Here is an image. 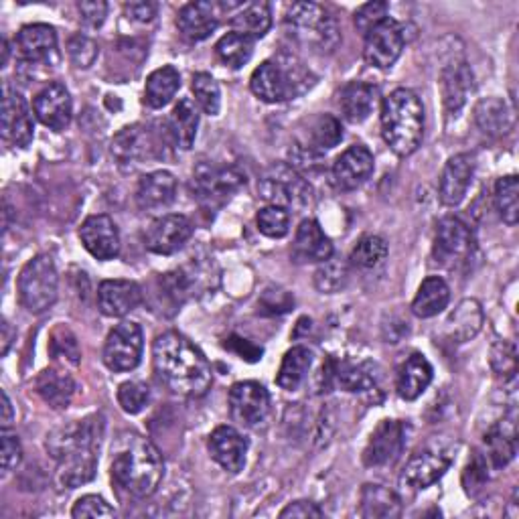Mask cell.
<instances>
[{
	"label": "cell",
	"mask_w": 519,
	"mask_h": 519,
	"mask_svg": "<svg viewBox=\"0 0 519 519\" xmlns=\"http://www.w3.org/2000/svg\"><path fill=\"white\" fill-rule=\"evenodd\" d=\"M323 509L313 503V501H294V503H288L282 511H280V517L282 519H313V517H323Z\"/></svg>",
	"instance_id": "obj_59"
},
{
	"label": "cell",
	"mask_w": 519,
	"mask_h": 519,
	"mask_svg": "<svg viewBox=\"0 0 519 519\" xmlns=\"http://www.w3.org/2000/svg\"><path fill=\"white\" fill-rule=\"evenodd\" d=\"M406 45L404 29L394 19H386L365 35L363 57L376 69H390L402 55Z\"/></svg>",
	"instance_id": "obj_13"
},
{
	"label": "cell",
	"mask_w": 519,
	"mask_h": 519,
	"mask_svg": "<svg viewBox=\"0 0 519 519\" xmlns=\"http://www.w3.org/2000/svg\"><path fill=\"white\" fill-rule=\"evenodd\" d=\"M11 339H13V331H11V325L7 321H3V355L9 353V347H11Z\"/></svg>",
	"instance_id": "obj_63"
},
{
	"label": "cell",
	"mask_w": 519,
	"mask_h": 519,
	"mask_svg": "<svg viewBox=\"0 0 519 519\" xmlns=\"http://www.w3.org/2000/svg\"><path fill=\"white\" fill-rule=\"evenodd\" d=\"M475 122L489 136H503L513 128V116L499 98L481 100L475 108Z\"/></svg>",
	"instance_id": "obj_43"
},
{
	"label": "cell",
	"mask_w": 519,
	"mask_h": 519,
	"mask_svg": "<svg viewBox=\"0 0 519 519\" xmlns=\"http://www.w3.org/2000/svg\"><path fill=\"white\" fill-rule=\"evenodd\" d=\"M495 207L507 226H515L519 217V181L515 175L501 177L495 183Z\"/></svg>",
	"instance_id": "obj_45"
},
{
	"label": "cell",
	"mask_w": 519,
	"mask_h": 519,
	"mask_svg": "<svg viewBox=\"0 0 519 519\" xmlns=\"http://www.w3.org/2000/svg\"><path fill=\"white\" fill-rule=\"evenodd\" d=\"M341 138H343L341 122L331 114H319L313 120H309L307 132L299 146H303L309 153L321 155L335 148L341 142Z\"/></svg>",
	"instance_id": "obj_35"
},
{
	"label": "cell",
	"mask_w": 519,
	"mask_h": 519,
	"mask_svg": "<svg viewBox=\"0 0 519 519\" xmlns=\"http://www.w3.org/2000/svg\"><path fill=\"white\" fill-rule=\"evenodd\" d=\"M142 329L138 323L124 321L114 327L104 345V363L110 372H132L142 359Z\"/></svg>",
	"instance_id": "obj_10"
},
{
	"label": "cell",
	"mask_w": 519,
	"mask_h": 519,
	"mask_svg": "<svg viewBox=\"0 0 519 519\" xmlns=\"http://www.w3.org/2000/svg\"><path fill=\"white\" fill-rule=\"evenodd\" d=\"M191 88H193L199 108L209 116H217L221 110V90H219V84L209 76V73H205V71L195 73Z\"/></svg>",
	"instance_id": "obj_48"
},
{
	"label": "cell",
	"mask_w": 519,
	"mask_h": 519,
	"mask_svg": "<svg viewBox=\"0 0 519 519\" xmlns=\"http://www.w3.org/2000/svg\"><path fill=\"white\" fill-rule=\"evenodd\" d=\"M35 388L43 402L49 404L53 410H65L71 404L73 394H76V382H73L67 372H61L57 367H49L41 372Z\"/></svg>",
	"instance_id": "obj_33"
},
{
	"label": "cell",
	"mask_w": 519,
	"mask_h": 519,
	"mask_svg": "<svg viewBox=\"0 0 519 519\" xmlns=\"http://www.w3.org/2000/svg\"><path fill=\"white\" fill-rule=\"evenodd\" d=\"M487 479H489V473H487V461H485L479 453H475L473 461L467 465L465 475H463L465 491H467L469 495H477V493L483 489V485L487 483Z\"/></svg>",
	"instance_id": "obj_56"
},
{
	"label": "cell",
	"mask_w": 519,
	"mask_h": 519,
	"mask_svg": "<svg viewBox=\"0 0 519 519\" xmlns=\"http://www.w3.org/2000/svg\"><path fill=\"white\" fill-rule=\"evenodd\" d=\"M49 349H51V353H53L55 359H67V361L73 363V365L80 363L82 353H80L78 341H76V337H73L71 331H67V329H63V327H59V329L53 331L51 341H49Z\"/></svg>",
	"instance_id": "obj_53"
},
{
	"label": "cell",
	"mask_w": 519,
	"mask_h": 519,
	"mask_svg": "<svg viewBox=\"0 0 519 519\" xmlns=\"http://www.w3.org/2000/svg\"><path fill=\"white\" fill-rule=\"evenodd\" d=\"M432 365L422 353H412L398 369L396 390L398 396L406 402L418 400L432 382Z\"/></svg>",
	"instance_id": "obj_27"
},
{
	"label": "cell",
	"mask_w": 519,
	"mask_h": 519,
	"mask_svg": "<svg viewBox=\"0 0 519 519\" xmlns=\"http://www.w3.org/2000/svg\"><path fill=\"white\" fill-rule=\"evenodd\" d=\"M67 55H69V61L78 69H88L96 63V59L100 55V47L92 37L78 33L69 39Z\"/></svg>",
	"instance_id": "obj_50"
},
{
	"label": "cell",
	"mask_w": 519,
	"mask_h": 519,
	"mask_svg": "<svg viewBox=\"0 0 519 519\" xmlns=\"http://www.w3.org/2000/svg\"><path fill=\"white\" fill-rule=\"evenodd\" d=\"M17 49L25 61L47 63L57 51V33L43 23L27 25L17 35Z\"/></svg>",
	"instance_id": "obj_29"
},
{
	"label": "cell",
	"mask_w": 519,
	"mask_h": 519,
	"mask_svg": "<svg viewBox=\"0 0 519 519\" xmlns=\"http://www.w3.org/2000/svg\"><path fill=\"white\" fill-rule=\"evenodd\" d=\"M248 447H250L248 438L240 434L234 426H217L209 434V442H207L211 459L232 475L244 471Z\"/></svg>",
	"instance_id": "obj_16"
},
{
	"label": "cell",
	"mask_w": 519,
	"mask_h": 519,
	"mask_svg": "<svg viewBox=\"0 0 519 519\" xmlns=\"http://www.w3.org/2000/svg\"><path fill=\"white\" fill-rule=\"evenodd\" d=\"M71 515L76 519L84 517H114L116 509L100 495H84L82 499L76 501L71 509Z\"/></svg>",
	"instance_id": "obj_54"
},
{
	"label": "cell",
	"mask_w": 519,
	"mask_h": 519,
	"mask_svg": "<svg viewBox=\"0 0 519 519\" xmlns=\"http://www.w3.org/2000/svg\"><path fill=\"white\" fill-rule=\"evenodd\" d=\"M515 436L517 432L513 420H501L487 432L485 447L493 469H503L513 461L517 451Z\"/></svg>",
	"instance_id": "obj_39"
},
{
	"label": "cell",
	"mask_w": 519,
	"mask_h": 519,
	"mask_svg": "<svg viewBox=\"0 0 519 519\" xmlns=\"http://www.w3.org/2000/svg\"><path fill=\"white\" fill-rule=\"evenodd\" d=\"M221 13L224 11H221L219 3H209V0L189 3L179 11L177 27L185 39H189L193 43L205 41L219 27Z\"/></svg>",
	"instance_id": "obj_23"
},
{
	"label": "cell",
	"mask_w": 519,
	"mask_h": 519,
	"mask_svg": "<svg viewBox=\"0 0 519 519\" xmlns=\"http://www.w3.org/2000/svg\"><path fill=\"white\" fill-rule=\"evenodd\" d=\"M193 236L191 219L181 213H169L155 219L144 234V246L148 252L159 256H171L183 250Z\"/></svg>",
	"instance_id": "obj_14"
},
{
	"label": "cell",
	"mask_w": 519,
	"mask_h": 519,
	"mask_svg": "<svg viewBox=\"0 0 519 519\" xmlns=\"http://www.w3.org/2000/svg\"><path fill=\"white\" fill-rule=\"evenodd\" d=\"M475 238L471 228L459 217H444L438 221L434 238V258L442 266H455L473 254Z\"/></svg>",
	"instance_id": "obj_12"
},
{
	"label": "cell",
	"mask_w": 519,
	"mask_h": 519,
	"mask_svg": "<svg viewBox=\"0 0 519 519\" xmlns=\"http://www.w3.org/2000/svg\"><path fill=\"white\" fill-rule=\"evenodd\" d=\"M215 55L219 57V61L232 67V69H240L244 67L252 55H254V39L242 35V33H228L221 37L215 45Z\"/></svg>",
	"instance_id": "obj_44"
},
{
	"label": "cell",
	"mask_w": 519,
	"mask_h": 519,
	"mask_svg": "<svg viewBox=\"0 0 519 519\" xmlns=\"http://www.w3.org/2000/svg\"><path fill=\"white\" fill-rule=\"evenodd\" d=\"M157 378L177 396L201 398L209 392L213 372L207 357L183 335L167 331L153 343Z\"/></svg>",
	"instance_id": "obj_2"
},
{
	"label": "cell",
	"mask_w": 519,
	"mask_h": 519,
	"mask_svg": "<svg viewBox=\"0 0 519 519\" xmlns=\"http://www.w3.org/2000/svg\"><path fill=\"white\" fill-rule=\"evenodd\" d=\"M3 138L11 146L27 148L33 142V118L27 100L15 92V90H5V100H3Z\"/></svg>",
	"instance_id": "obj_20"
},
{
	"label": "cell",
	"mask_w": 519,
	"mask_h": 519,
	"mask_svg": "<svg viewBox=\"0 0 519 519\" xmlns=\"http://www.w3.org/2000/svg\"><path fill=\"white\" fill-rule=\"evenodd\" d=\"M153 142L148 136L146 128L134 124L122 128L112 140V155L116 157L118 165H140V161L153 155Z\"/></svg>",
	"instance_id": "obj_30"
},
{
	"label": "cell",
	"mask_w": 519,
	"mask_h": 519,
	"mask_svg": "<svg viewBox=\"0 0 519 519\" xmlns=\"http://www.w3.org/2000/svg\"><path fill=\"white\" fill-rule=\"evenodd\" d=\"M440 90L444 108L449 114H457L467 104L469 94L473 92V73L467 63H453L447 69H442Z\"/></svg>",
	"instance_id": "obj_31"
},
{
	"label": "cell",
	"mask_w": 519,
	"mask_h": 519,
	"mask_svg": "<svg viewBox=\"0 0 519 519\" xmlns=\"http://www.w3.org/2000/svg\"><path fill=\"white\" fill-rule=\"evenodd\" d=\"M390 7L386 3H367L355 11V27L363 35H367L376 25L388 19Z\"/></svg>",
	"instance_id": "obj_55"
},
{
	"label": "cell",
	"mask_w": 519,
	"mask_h": 519,
	"mask_svg": "<svg viewBox=\"0 0 519 519\" xmlns=\"http://www.w3.org/2000/svg\"><path fill=\"white\" fill-rule=\"evenodd\" d=\"M473 177H475V157L473 155L461 153V155L451 157L447 161V165H444L442 175H440V185H438L440 201L449 207L459 205L465 199V195L473 183Z\"/></svg>",
	"instance_id": "obj_21"
},
{
	"label": "cell",
	"mask_w": 519,
	"mask_h": 519,
	"mask_svg": "<svg viewBox=\"0 0 519 519\" xmlns=\"http://www.w3.org/2000/svg\"><path fill=\"white\" fill-rule=\"evenodd\" d=\"M104 426V418L94 414L59 426L47 436L45 447L57 461V481L61 487L76 489L96 477Z\"/></svg>",
	"instance_id": "obj_1"
},
{
	"label": "cell",
	"mask_w": 519,
	"mask_h": 519,
	"mask_svg": "<svg viewBox=\"0 0 519 519\" xmlns=\"http://www.w3.org/2000/svg\"><path fill=\"white\" fill-rule=\"evenodd\" d=\"M311 365H313L311 349H307L303 345L292 347L290 351H286V355L280 363L276 384L286 392H296L307 380Z\"/></svg>",
	"instance_id": "obj_38"
},
{
	"label": "cell",
	"mask_w": 519,
	"mask_h": 519,
	"mask_svg": "<svg viewBox=\"0 0 519 519\" xmlns=\"http://www.w3.org/2000/svg\"><path fill=\"white\" fill-rule=\"evenodd\" d=\"M80 240L98 260H114L120 254V232L110 215H90L80 228Z\"/></svg>",
	"instance_id": "obj_19"
},
{
	"label": "cell",
	"mask_w": 519,
	"mask_h": 519,
	"mask_svg": "<svg viewBox=\"0 0 519 519\" xmlns=\"http://www.w3.org/2000/svg\"><path fill=\"white\" fill-rule=\"evenodd\" d=\"M165 477V461L155 444L140 434H124L112 461V479L134 497H151Z\"/></svg>",
	"instance_id": "obj_3"
},
{
	"label": "cell",
	"mask_w": 519,
	"mask_h": 519,
	"mask_svg": "<svg viewBox=\"0 0 519 519\" xmlns=\"http://www.w3.org/2000/svg\"><path fill=\"white\" fill-rule=\"evenodd\" d=\"M228 402H230L232 418L248 428L264 422L270 412V394L258 382L234 384L230 390Z\"/></svg>",
	"instance_id": "obj_15"
},
{
	"label": "cell",
	"mask_w": 519,
	"mask_h": 519,
	"mask_svg": "<svg viewBox=\"0 0 519 519\" xmlns=\"http://www.w3.org/2000/svg\"><path fill=\"white\" fill-rule=\"evenodd\" d=\"M21 459H23V449L19 438L9 430H3V471L11 473L13 469L19 467Z\"/></svg>",
	"instance_id": "obj_57"
},
{
	"label": "cell",
	"mask_w": 519,
	"mask_h": 519,
	"mask_svg": "<svg viewBox=\"0 0 519 519\" xmlns=\"http://www.w3.org/2000/svg\"><path fill=\"white\" fill-rule=\"evenodd\" d=\"M124 11L132 21H138V23H151L157 17L155 3H126Z\"/></svg>",
	"instance_id": "obj_60"
},
{
	"label": "cell",
	"mask_w": 519,
	"mask_h": 519,
	"mask_svg": "<svg viewBox=\"0 0 519 519\" xmlns=\"http://www.w3.org/2000/svg\"><path fill=\"white\" fill-rule=\"evenodd\" d=\"M408 440V426L400 420H382L374 434L369 436L363 451V465L380 469L394 465L404 453Z\"/></svg>",
	"instance_id": "obj_11"
},
{
	"label": "cell",
	"mask_w": 519,
	"mask_h": 519,
	"mask_svg": "<svg viewBox=\"0 0 519 519\" xmlns=\"http://www.w3.org/2000/svg\"><path fill=\"white\" fill-rule=\"evenodd\" d=\"M7 61H9V41L5 39L3 41V67H7Z\"/></svg>",
	"instance_id": "obj_64"
},
{
	"label": "cell",
	"mask_w": 519,
	"mask_h": 519,
	"mask_svg": "<svg viewBox=\"0 0 519 519\" xmlns=\"http://www.w3.org/2000/svg\"><path fill=\"white\" fill-rule=\"evenodd\" d=\"M177 197V179L169 171L148 173L138 181L136 203L144 211L169 207Z\"/></svg>",
	"instance_id": "obj_26"
},
{
	"label": "cell",
	"mask_w": 519,
	"mask_h": 519,
	"mask_svg": "<svg viewBox=\"0 0 519 519\" xmlns=\"http://www.w3.org/2000/svg\"><path fill=\"white\" fill-rule=\"evenodd\" d=\"M181 88V73L173 65H163L146 78L144 102L159 110L165 108Z\"/></svg>",
	"instance_id": "obj_37"
},
{
	"label": "cell",
	"mask_w": 519,
	"mask_h": 519,
	"mask_svg": "<svg viewBox=\"0 0 519 519\" xmlns=\"http://www.w3.org/2000/svg\"><path fill=\"white\" fill-rule=\"evenodd\" d=\"M388 258V244L380 236H365L351 252V264L357 268H376Z\"/></svg>",
	"instance_id": "obj_47"
},
{
	"label": "cell",
	"mask_w": 519,
	"mask_h": 519,
	"mask_svg": "<svg viewBox=\"0 0 519 519\" xmlns=\"http://www.w3.org/2000/svg\"><path fill=\"white\" fill-rule=\"evenodd\" d=\"M491 367L497 378L503 382L513 380L517 374V351L515 345L509 341H497L491 347Z\"/></svg>",
	"instance_id": "obj_51"
},
{
	"label": "cell",
	"mask_w": 519,
	"mask_h": 519,
	"mask_svg": "<svg viewBox=\"0 0 519 519\" xmlns=\"http://www.w3.org/2000/svg\"><path fill=\"white\" fill-rule=\"evenodd\" d=\"M230 25L236 33H242L250 39H262L272 27V13L266 3H248L242 5L230 19Z\"/></svg>",
	"instance_id": "obj_41"
},
{
	"label": "cell",
	"mask_w": 519,
	"mask_h": 519,
	"mask_svg": "<svg viewBox=\"0 0 519 519\" xmlns=\"http://www.w3.org/2000/svg\"><path fill=\"white\" fill-rule=\"evenodd\" d=\"M78 11L82 15V21L94 29L102 27L108 17V5L104 0H84V3H78Z\"/></svg>",
	"instance_id": "obj_58"
},
{
	"label": "cell",
	"mask_w": 519,
	"mask_h": 519,
	"mask_svg": "<svg viewBox=\"0 0 519 519\" xmlns=\"http://www.w3.org/2000/svg\"><path fill=\"white\" fill-rule=\"evenodd\" d=\"M380 92L367 82H349L339 94V106L351 124H361L374 114Z\"/></svg>",
	"instance_id": "obj_28"
},
{
	"label": "cell",
	"mask_w": 519,
	"mask_h": 519,
	"mask_svg": "<svg viewBox=\"0 0 519 519\" xmlns=\"http://www.w3.org/2000/svg\"><path fill=\"white\" fill-rule=\"evenodd\" d=\"M335 382L351 394L378 392V367L369 361L335 363Z\"/></svg>",
	"instance_id": "obj_32"
},
{
	"label": "cell",
	"mask_w": 519,
	"mask_h": 519,
	"mask_svg": "<svg viewBox=\"0 0 519 519\" xmlns=\"http://www.w3.org/2000/svg\"><path fill=\"white\" fill-rule=\"evenodd\" d=\"M315 84L311 71L292 55L264 61L254 69L250 90L266 104H282L305 94Z\"/></svg>",
	"instance_id": "obj_5"
},
{
	"label": "cell",
	"mask_w": 519,
	"mask_h": 519,
	"mask_svg": "<svg viewBox=\"0 0 519 519\" xmlns=\"http://www.w3.org/2000/svg\"><path fill=\"white\" fill-rule=\"evenodd\" d=\"M449 301H451L449 284L444 282L440 276H428L420 284V288L414 296L412 313L420 319H432L449 307Z\"/></svg>",
	"instance_id": "obj_34"
},
{
	"label": "cell",
	"mask_w": 519,
	"mask_h": 519,
	"mask_svg": "<svg viewBox=\"0 0 519 519\" xmlns=\"http://www.w3.org/2000/svg\"><path fill=\"white\" fill-rule=\"evenodd\" d=\"M382 136L398 157H410L424 138V106L406 88L394 90L382 104Z\"/></svg>",
	"instance_id": "obj_4"
},
{
	"label": "cell",
	"mask_w": 519,
	"mask_h": 519,
	"mask_svg": "<svg viewBox=\"0 0 519 519\" xmlns=\"http://www.w3.org/2000/svg\"><path fill=\"white\" fill-rule=\"evenodd\" d=\"M483 309L479 301L465 299L449 317V339L453 343H467L471 341L483 327Z\"/></svg>",
	"instance_id": "obj_40"
},
{
	"label": "cell",
	"mask_w": 519,
	"mask_h": 519,
	"mask_svg": "<svg viewBox=\"0 0 519 519\" xmlns=\"http://www.w3.org/2000/svg\"><path fill=\"white\" fill-rule=\"evenodd\" d=\"M402 515V501L400 497L384 487L367 483L361 489V517L367 519H392Z\"/></svg>",
	"instance_id": "obj_36"
},
{
	"label": "cell",
	"mask_w": 519,
	"mask_h": 519,
	"mask_svg": "<svg viewBox=\"0 0 519 519\" xmlns=\"http://www.w3.org/2000/svg\"><path fill=\"white\" fill-rule=\"evenodd\" d=\"M57 290L59 276L51 256L41 254L25 264L19 274V299L29 313L41 315L49 311L57 301Z\"/></svg>",
	"instance_id": "obj_8"
},
{
	"label": "cell",
	"mask_w": 519,
	"mask_h": 519,
	"mask_svg": "<svg viewBox=\"0 0 519 519\" xmlns=\"http://www.w3.org/2000/svg\"><path fill=\"white\" fill-rule=\"evenodd\" d=\"M13 404H11V398L7 392H3V418H0V426H3V430H9L13 426Z\"/></svg>",
	"instance_id": "obj_62"
},
{
	"label": "cell",
	"mask_w": 519,
	"mask_h": 519,
	"mask_svg": "<svg viewBox=\"0 0 519 519\" xmlns=\"http://www.w3.org/2000/svg\"><path fill=\"white\" fill-rule=\"evenodd\" d=\"M33 112L41 124L61 132L71 124L73 104L67 88L63 84H49L33 100Z\"/></svg>",
	"instance_id": "obj_22"
},
{
	"label": "cell",
	"mask_w": 519,
	"mask_h": 519,
	"mask_svg": "<svg viewBox=\"0 0 519 519\" xmlns=\"http://www.w3.org/2000/svg\"><path fill=\"white\" fill-rule=\"evenodd\" d=\"M256 226H258L260 234H264L266 238L280 240L290 230V211L276 207V205H268L258 211Z\"/></svg>",
	"instance_id": "obj_49"
},
{
	"label": "cell",
	"mask_w": 519,
	"mask_h": 519,
	"mask_svg": "<svg viewBox=\"0 0 519 519\" xmlns=\"http://www.w3.org/2000/svg\"><path fill=\"white\" fill-rule=\"evenodd\" d=\"M246 185V173L238 167H217L203 163L195 169L191 191L193 197L207 205L219 207L224 205L234 193H238Z\"/></svg>",
	"instance_id": "obj_9"
},
{
	"label": "cell",
	"mask_w": 519,
	"mask_h": 519,
	"mask_svg": "<svg viewBox=\"0 0 519 519\" xmlns=\"http://www.w3.org/2000/svg\"><path fill=\"white\" fill-rule=\"evenodd\" d=\"M374 155L363 144L349 146L333 165V179L341 191H353L361 187L374 173Z\"/></svg>",
	"instance_id": "obj_18"
},
{
	"label": "cell",
	"mask_w": 519,
	"mask_h": 519,
	"mask_svg": "<svg viewBox=\"0 0 519 519\" xmlns=\"http://www.w3.org/2000/svg\"><path fill=\"white\" fill-rule=\"evenodd\" d=\"M347 280H349V268L341 258L335 256L321 262V266L315 272V286L323 294H335L343 290Z\"/></svg>",
	"instance_id": "obj_46"
},
{
	"label": "cell",
	"mask_w": 519,
	"mask_h": 519,
	"mask_svg": "<svg viewBox=\"0 0 519 519\" xmlns=\"http://www.w3.org/2000/svg\"><path fill=\"white\" fill-rule=\"evenodd\" d=\"M142 288L134 280H104L98 288V307L106 317H124L142 303Z\"/></svg>",
	"instance_id": "obj_25"
},
{
	"label": "cell",
	"mask_w": 519,
	"mask_h": 519,
	"mask_svg": "<svg viewBox=\"0 0 519 519\" xmlns=\"http://www.w3.org/2000/svg\"><path fill=\"white\" fill-rule=\"evenodd\" d=\"M284 23L296 41L319 53H333L341 43L337 19L317 3H292Z\"/></svg>",
	"instance_id": "obj_6"
},
{
	"label": "cell",
	"mask_w": 519,
	"mask_h": 519,
	"mask_svg": "<svg viewBox=\"0 0 519 519\" xmlns=\"http://www.w3.org/2000/svg\"><path fill=\"white\" fill-rule=\"evenodd\" d=\"M230 341H234L236 345H228V347L234 349L242 359H246V361H250V363L262 359V349L254 347L250 341H246V339H238V337H232Z\"/></svg>",
	"instance_id": "obj_61"
},
{
	"label": "cell",
	"mask_w": 519,
	"mask_h": 519,
	"mask_svg": "<svg viewBox=\"0 0 519 519\" xmlns=\"http://www.w3.org/2000/svg\"><path fill=\"white\" fill-rule=\"evenodd\" d=\"M453 457L442 451H422L414 455L402 471L400 483L410 491H422L440 481L451 469Z\"/></svg>",
	"instance_id": "obj_17"
},
{
	"label": "cell",
	"mask_w": 519,
	"mask_h": 519,
	"mask_svg": "<svg viewBox=\"0 0 519 519\" xmlns=\"http://www.w3.org/2000/svg\"><path fill=\"white\" fill-rule=\"evenodd\" d=\"M116 398L126 414H138L146 408L148 400H151V390L142 382H124L118 388Z\"/></svg>",
	"instance_id": "obj_52"
},
{
	"label": "cell",
	"mask_w": 519,
	"mask_h": 519,
	"mask_svg": "<svg viewBox=\"0 0 519 519\" xmlns=\"http://www.w3.org/2000/svg\"><path fill=\"white\" fill-rule=\"evenodd\" d=\"M260 199L286 211H301L313 201L311 183L292 165L276 163L268 167L258 181Z\"/></svg>",
	"instance_id": "obj_7"
},
{
	"label": "cell",
	"mask_w": 519,
	"mask_h": 519,
	"mask_svg": "<svg viewBox=\"0 0 519 519\" xmlns=\"http://www.w3.org/2000/svg\"><path fill=\"white\" fill-rule=\"evenodd\" d=\"M333 256V242L325 236L317 219H305L296 230L292 258L299 264H321Z\"/></svg>",
	"instance_id": "obj_24"
},
{
	"label": "cell",
	"mask_w": 519,
	"mask_h": 519,
	"mask_svg": "<svg viewBox=\"0 0 519 519\" xmlns=\"http://www.w3.org/2000/svg\"><path fill=\"white\" fill-rule=\"evenodd\" d=\"M197 128H199L197 106L193 104V100L181 98L171 114V134L175 144L183 148V151H189V148L195 144Z\"/></svg>",
	"instance_id": "obj_42"
}]
</instances>
